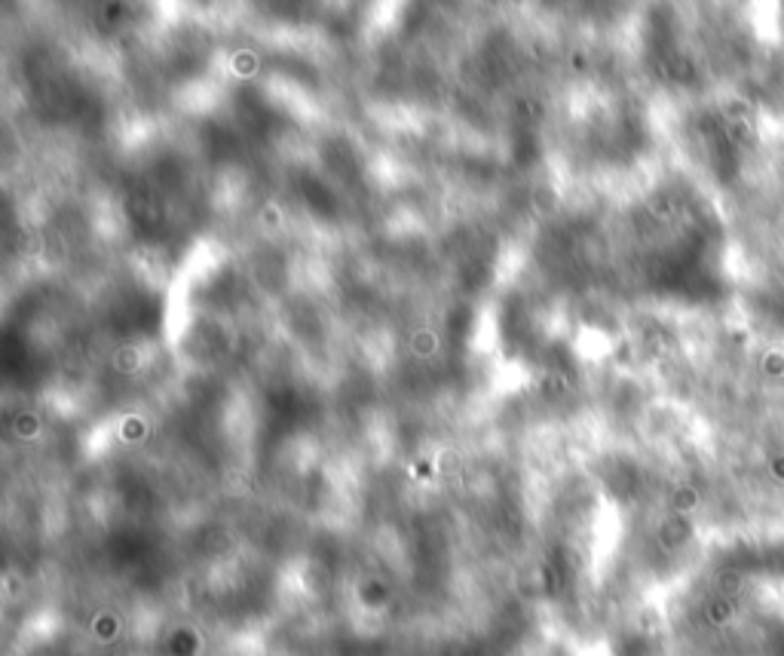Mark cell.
Wrapping results in <instances>:
<instances>
[{"instance_id":"6da1fadb","label":"cell","mask_w":784,"mask_h":656,"mask_svg":"<svg viewBox=\"0 0 784 656\" xmlns=\"http://www.w3.org/2000/svg\"><path fill=\"white\" fill-rule=\"evenodd\" d=\"M760 365H763V374H769V378H784V353L778 350L766 353Z\"/></svg>"},{"instance_id":"7a4b0ae2","label":"cell","mask_w":784,"mask_h":656,"mask_svg":"<svg viewBox=\"0 0 784 656\" xmlns=\"http://www.w3.org/2000/svg\"><path fill=\"white\" fill-rule=\"evenodd\" d=\"M729 135H732V142H735V144H753L757 132H753V126L744 120V123H729Z\"/></svg>"},{"instance_id":"3957f363","label":"cell","mask_w":784,"mask_h":656,"mask_svg":"<svg viewBox=\"0 0 784 656\" xmlns=\"http://www.w3.org/2000/svg\"><path fill=\"white\" fill-rule=\"evenodd\" d=\"M695 506H699V494H695L692 488H680L674 494V510L677 512H692Z\"/></svg>"},{"instance_id":"277c9868","label":"cell","mask_w":784,"mask_h":656,"mask_svg":"<svg viewBox=\"0 0 784 656\" xmlns=\"http://www.w3.org/2000/svg\"><path fill=\"white\" fill-rule=\"evenodd\" d=\"M726 117H729V123H744L751 117V105L744 99H732L726 105Z\"/></svg>"},{"instance_id":"5b68a950","label":"cell","mask_w":784,"mask_h":656,"mask_svg":"<svg viewBox=\"0 0 784 656\" xmlns=\"http://www.w3.org/2000/svg\"><path fill=\"white\" fill-rule=\"evenodd\" d=\"M769 476L784 485V454H775L772 460H769Z\"/></svg>"},{"instance_id":"8992f818","label":"cell","mask_w":784,"mask_h":656,"mask_svg":"<svg viewBox=\"0 0 784 656\" xmlns=\"http://www.w3.org/2000/svg\"><path fill=\"white\" fill-rule=\"evenodd\" d=\"M732 341H735V344H748V341H751V335H748L744 328H738V331H732Z\"/></svg>"}]
</instances>
